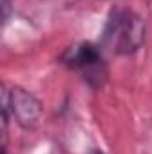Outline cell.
<instances>
[{
	"mask_svg": "<svg viewBox=\"0 0 152 154\" xmlns=\"http://www.w3.org/2000/svg\"><path fill=\"white\" fill-rule=\"evenodd\" d=\"M145 39V22L129 9H114L108 18L102 43L116 56L136 52Z\"/></svg>",
	"mask_w": 152,
	"mask_h": 154,
	"instance_id": "obj_1",
	"label": "cell"
},
{
	"mask_svg": "<svg viewBox=\"0 0 152 154\" xmlns=\"http://www.w3.org/2000/svg\"><path fill=\"white\" fill-rule=\"evenodd\" d=\"M61 63L66 68L79 72L86 82H90L95 88L102 86L108 77L102 52L99 47L91 43H77L68 47L61 56Z\"/></svg>",
	"mask_w": 152,
	"mask_h": 154,
	"instance_id": "obj_2",
	"label": "cell"
},
{
	"mask_svg": "<svg viewBox=\"0 0 152 154\" xmlns=\"http://www.w3.org/2000/svg\"><path fill=\"white\" fill-rule=\"evenodd\" d=\"M5 104L11 109L13 118L23 129H34L39 124L41 115H43V106L31 91H27L20 86H14V88H11Z\"/></svg>",
	"mask_w": 152,
	"mask_h": 154,
	"instance_id": "obj_3",
	"label": "cell"
},
{
	"mask_svg": "<svg viewBox=\"0 0 152 154\" xmlns=\"http://www.w3.org/2000/svg\"><path fill=\"white\" fill-rule=\"evenodd\" d=\"M9 7H11V0H2V18H4V22L9 16Z\"/></svg>",
	"mask_w": 152,
	"mask_h": 154,
	"instance_id": "obj_4",
	"label": "cell"
},
{
	"mask_svg": "<svg viewBox=\"0 0 152 154\" xmlns=\"http://www.w3.org/2000/svg\"><path fill=\"white\" fill-rule=\"evenodd\" d=\"M2 154H7V151H5V145L2 147Z\"/></svg>",
	"mask_w": 152,
	"mask_h": 154,
	"instance_id": "obj_5",
	"label": "cell"
},
{
	"mask_svg": "<svg viewBox=\"0 0 152 154\" xmlns=\"http://www.w3.org/2000/svg\"><path fill=\"white\" fill-rule=\"evenodd\" d=\"M91 154H104V152H100V151H93Z\"/></svg>",
	"mask_w": 152,
	"mask_h": 154,
	"instance_id": "obj_6",
	"label": "cell"
}]
</instances>
